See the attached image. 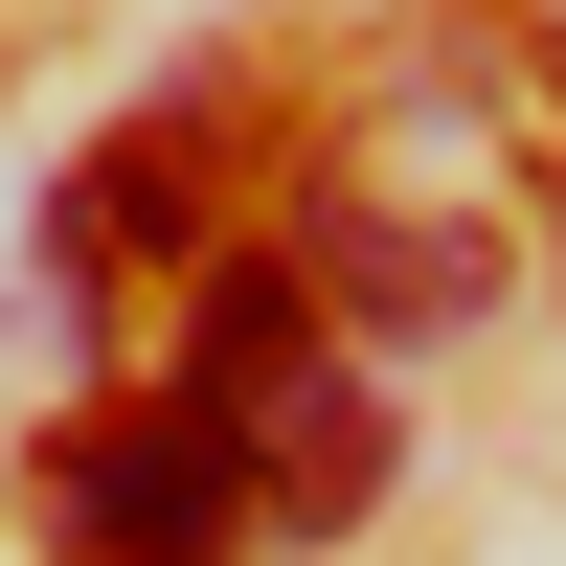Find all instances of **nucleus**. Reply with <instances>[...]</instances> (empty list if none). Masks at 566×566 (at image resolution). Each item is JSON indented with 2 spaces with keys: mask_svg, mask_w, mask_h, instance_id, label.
I'll use <instances>...</instances> for the list:
<instances>
[{
  "mask_svg": "<svg viewBox=\"0 0 566 566\" xmlns=\"http://www.w3.org/2000/svg\"><path fill=\"white\" fill-rule=\"evenodd\" d=\"M45 522H69V566H227L250 544V453L205 431V408H91L69 453H45Z\"/></svg>",
  "mask_w": 566,
  "mask_h": 566,
  "instance_id": "nucleus-1",
  "label": "nucleus"
},
{
  "mask_svg": "<svg viewBox=\"0 0 566 566\" xmlns=\"http://www.w3.org/2000/svg\"><path fill=\"white\" fill-rule=\"evenodd\" d=\"M227 453H250V522H295V544H363V499H386V386L317 340L295 386H250V408H227Z\"/></svg>",
  "mask_w": 566,
  "mask_h": 566,
  "instance_id": "nucleus-2",
  "label": "nucleus"
},
{
  "mask_svg": "<svg viewBox=\"0 0 566 566\" xmlns=\"http://www.w3.org/2000/svg\"><path fill=\"white\" fill-rule=\"evenodd\" d=\"M205 181H227V136H205V91L181 114H114V159L45 205V295H91V272H136V250H181L205 227Z\"/></svg>",
  "mask_w": 566,
  "mask_h": 566,
  "instance_id": "nucleus-3",
  "label": "nucleus"
},
{
  "mask_svg": "<svg viewBox=\"0 0 566 566\" xmlns=\"http://www.w3.org/2000/svg\"><path fill=\"white\" fill-rule=\"evenodd\" d=\"M363 295H386V340H453V317L499 295V250L476 227H408V205H340L317 227V317H363Z\"/></svg>",
  "mask_w": 566,
  "mask_h": 566,
  "instance_id": "nucleus-4",
  "label": "nucleus"
},
{
  "mask_svg": "<svg viewBox=\"0 0 566 566\" xmlns=\"http://www.w3.org/2000/svg\"><path fill=\"white\" fill-rule=\"evenodd\" d=\"M295 363H317V272H295V250H227L205 295H181V408H205V431H227L250 386H295Z\"/></svg>",
  "mask_w": 566,
  "mask_h": 566,
  "instance_id": "nucleus-5",
  "label": "nucleus"
}]
</instances>
